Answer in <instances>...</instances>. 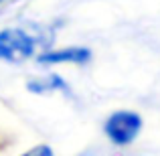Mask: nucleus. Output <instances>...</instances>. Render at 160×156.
Segmentation results:
<instances>
[{
  "mask_svg": "<svg viewBox=\"0 0 160 156\" xmlns=\"http://www.w3.org/2000/svg\"><path fill=\"white\" fill-rule=\"evenodd\" d=\"M37 47V39L28 31L20 27L0 31V59L8 63H22L32 57Z\"/></svg>",
  "mask_w": 160,
  "mask_h": 156,
  "instance_id": "obj_1",
  "label": "nucleus"
},
{
  "mask_svg": "<svg viewBox=\"0 0 160 156\" xmlns=\"http://www.w3.org/2000/svg\"><path fill=\"white\" fill-rule=\"evenodd\" d=\"M103 132L116 146H128L142 132V118L130 109L113 112L103 124Z\"/></svg>",
  "mask_w": 160,
  "mask_h": 156,
  "instance_id": "obj_2",
  "label": "nucleus"
},
{
  "mask_svg": "<svg viewBox=\"0 0 160 156\" xmlns=\"http://www.w3.org/2000/svg\"><path fill=\"white\" fill-rule=\"evenodd\" d=\"M91 59V51L85 47H67V49H59V51H49L43 53L39 57V63L45 65H57V63H77L83 65Z\"/></svg>",
  "mask_w": 160,
  "mask_h": 156,
  "instance_id": "obj_3",
  "label": "nucleus"
},
{
  "mask_svg": "<svg viewBox=\"0 0 160 156\" xmlns=\"http://www.w3.org/2000/svg\"><path fill=\"white\" fill-rule=\"evenodd\" d=\"M28 89L35 93H43V91H51V89H67L65 81L59 75H49L47 79H39V81H31Z\"/></svg>",
  "mask_w": 160,
  "mask_h": 156,
  "instance_id": "obj_4",
  "label": "nucleus"
},
{
  "mask_svg": "<svg viewBox=\"0 0 160 156\" xmlns=\"http://www.w3.org/2000/svg\"><path fill=\"white\" fill-rule=\"evenodd\" d=\"M27 154H43V156H51L53 154V150L49 148V146H37V148H32V150H28Z\"/></svg>",
  "mask_w": 160,
  "mask_h": 156,
  "instance_id": "obj_5",
  "label": "nucleus"
},
{
  "mask_svg": "<svg viewBox=\"0 0 160 156\" xmlns=\"http://www.w3.org/2000/svg\"><path fill=\"white\" fill-rule=\"evenodd\" d=\"M0 2H2V0H0Z\"/></svg>",
  "mask_w": 160,
  "mask_h": 156,
  "instance_id": "obj_6",
  "label": "nucleus"
}]
</instances>
